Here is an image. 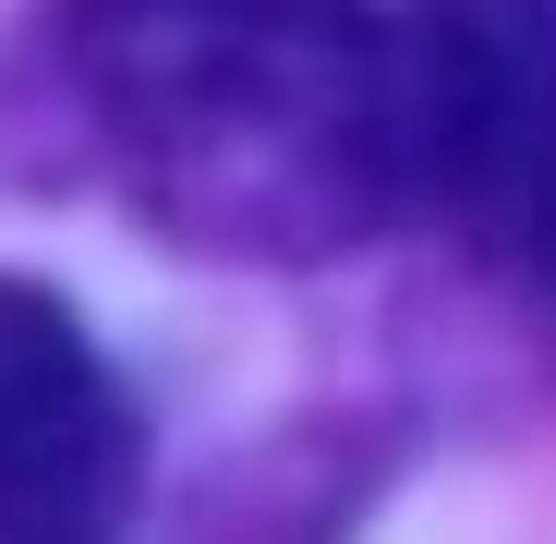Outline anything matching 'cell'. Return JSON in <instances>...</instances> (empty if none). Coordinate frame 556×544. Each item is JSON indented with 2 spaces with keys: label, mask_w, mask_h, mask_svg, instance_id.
Wrapping results in <instances>:
<instances>
[{
  "label": "cell",
  "mask_w": 556,
  "mask_h": 544,
  "mask_svg": "<svg viewBox=\"0 0 556 544\" xmlns=\"http://www.w3.org/2000/svg\"><path fill=\"white\" fill-rule=\"evenodd\" d=\"M61 73L134 206L206 254H339L412 206L400 25L351 0H73Z\"/></svg>",
  "instance_id": "cell-1"
},
{
  "label": "cell",
  "mask_w": 556,
  "mask_h": 544,
  "mask_svg": "<svg viewBox=\"0 0 556 544\" xmlns=\"http://www.w3.org/2000/svg\"><path fill=\"white\" fill-rule=\"evenodd\" d=\"M134 460V400L85 315L37 279H0V544H122Z\"/></svg>",
  "instance_id": "cell-2"
}]
</instances>
